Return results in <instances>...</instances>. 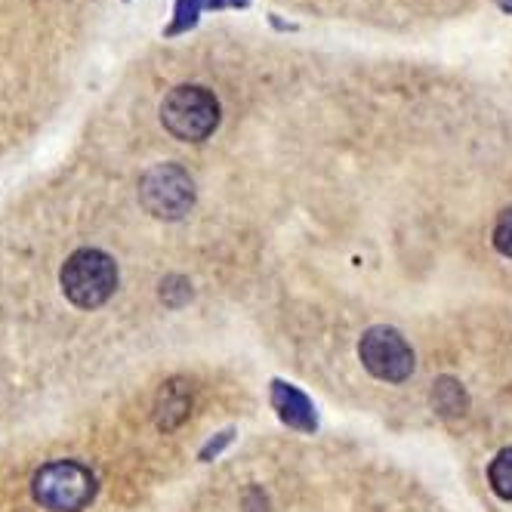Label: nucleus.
<instances>
[{
    "instance_id": "nucleus-12",
    "label": "nucleus",
    "mask_w": 512,
    "mask_h": 512,
    "mask_svg": "<svg viewBox=\"0 0 512 512\" xmlns=\"http://www.w3.org/2000/svg\"><path fill=\"white\" fill-rule=\"evenodd\" d=\"M235 435H238L235 429H223V432H219V435H213L210 442H207V445L201 448L198 460H201V463H210V460H216L219 454H223V451H226V448H229V445L235 442Z\"/></svg>"
},
{
    "instance_id": "nucleus-9",
    "label": "nucleus",
    "mask_w": 512,
    "mask_h": 512,
    "mask_svg": "<svg viewBox=\"0 0 512 512\" xmlns=\"http://www.w3.org/2000/svg\"><path fill=\"white\" fill-rule=\"evenodd\" d=\"M488 482H491V488H494L497 497L512 500V448H503L491 460V466H488Z\"/></svg>"
},
{
    "instance_id": "nucleus-3",
    "label": "nucleus",
    "mask_w": 512,
    "mask_h": 512,
    "mask_svg": "<svg viewBox=\"0 0 512 512\" xmlns=\"http://www.w3.org/2000/svg\"><path fill=\"white\" fill-rule=\"evenodd\" d=\"M161 121L170 136L201 142L219 127V102L204 87H176L161 102Z\"/></svg>"
},
{
    "instance_id": "nucleus-2",
    "label": "nucleus",
    "mask_w": 512,
    "mask_h": 512,
    "mask_svg": "<svg viewBox=\"0 0 512 512\" xmlns=\"http://www.w3.org/2000/svg\"><path fill=\"white\" fill-rule=\"evenodd\" d=\"M31 491L34 500L50 512H81L96 497V479L75 460H56L34 475Z\"/></svg>"
},
{
    "instance_id": "nucleus-10",
    "label": "nucleus",
    "mask_w": 512,
    "mask_h": 512,
    "mask_svg": "<svg viewBox=\"0 0 512 512\" xmlns=\"http://www.w3.org/2000/svg\"><path fill=\"white\" fill-rule=\"evenodd\" d=\"M161 300L173 309H179L182 303L192 300V284L182 278V275H170L161 281Z\"/></svg>"
},
{
    "instance_id": "nucleus-11",
    "label": "nucleus",
    "mask_w": 512,
    "mask_h": 512,
    "mask_svg": "<svg viewBox=\"0 0 512 512\" xmlns=\"http://www.w3.org/2000/svg\"><path fill=\"white\" fill-rule=\"evenodd\" d=\"M494 247H497V253L512 260V204L500 213L497 226H494Z\"/></svg>"
},
{
    "instance_id": "nucleus-8",
    "label": "nucleus",
    "mask_w": 512,
    "mask_h": 512,
    "mask_svg": "<svg viewBox=\"0 0 512 512\" xmlns=\"http://www.w3.org/2000/svg\"><path fill=\"white\" fill-rule=\"evenodd\" d=\"M469 405V398L463 392V386L454 380V377H442V380H435L432 386V408L442 414V417H457L463 414Z\"/></svg>"
},
{
    "instance_id": "nucleus-5",
    "label": "nucleus",
    "mask_w": 512,
    "mask_h": 512,
    "mask_svg": "<svg viewBox=\"0 0 512 512\" xmlns=\"http://www.w3.org/2000/svg\"><path fill=\"white\" fill-rule=\"evenodd\" d=\"M358 358L368 368L371 377L383 380V383H405L414 374V349L408 346V340L401 337L395 327L377 324L358 343Z\"/></svg>"
},
{
    "instance_id": "nucleus-6",
    "label": "nucleus",
    "mask_w": 512,
    "mask_h": 512,
    "mask_svg": "<svg viewBox=\"0 0 512 512\" xmlns=\"http://www.w3.org/2000/svg\"><path fill=\"white\" fill-rule=\"evenodd\" d=\"M272 408L278 411V420L290 429L315 432V426H318L315 405L309 401V395L303 389H297L294 383L272 380Z\"/></svg>"
},
{
    "instance_id": "nucleus-1",
    "label": "nucleus",
    "mask_w": 512,
    "mask_h": 512,
    "mask_svg": "<svg viewBox=\"0 0 512 512\" xmlns=\"http://www.w3.org/2000/svg\"><path fill=\"white\" fill-rule=\"evenodd\" d=\"M118 287V266L108 253L84 247L62 266V290L78 309H99Z\"/></svg>"
},
{
    "instance_id": "nucleus-4",
    "label": "nucleus",
    "mask_w": 512,
    "mask_h": 512,
    "mask_svg": "<svg viewBox=\"0 0 512 512\" xmlns=\"http://www.w3.org/2000/svg\"><path fill=\"white\" fill-rule=\"evenodd\" d=\"M139 201L158 219H182L195 204V182L179 164H158L142 173Z\"/></svg>"
},
{
    "instance_id": "nucleus-7",
    "label": "nucleus",
    "mask_w": 512,
    "mask_h": 512,
    "mask_svg": "<svg viewBox=\"0 0 512 512\" xmlns=\"http://www.w3.org/2000/svg\"><path fill=\"white\" fill-rule=\"evenodd\" d=\"M192 414V392L186 383L170 380L161 392H158V405H155V423L158 429L170 432L179 423H186Z\"/></svg>"
}]
</instances>
